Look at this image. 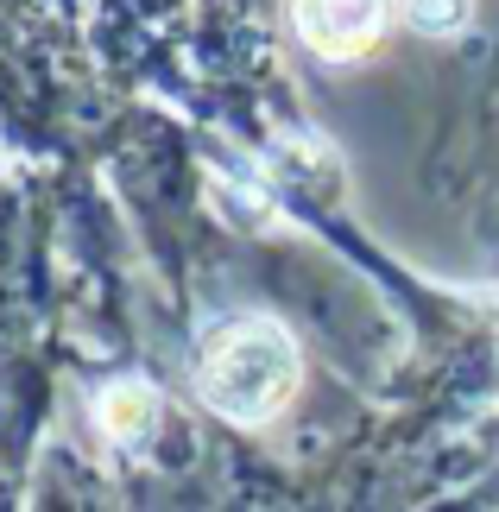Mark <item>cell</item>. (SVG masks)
Segmentation results:
<instances>
[{"label":"cell","mask_w":499,"mask_h":512,"mask_svg":"<svg viewBox=\"0 0 499 512\" xmlns=\"http://www.w3.org/2000/svg\"><path fill=\"white\" fill-rule=\"evenodd\" d=\"M203 399L234 424H266L297 392V342L266 317H228L209 329L203 361H196Z\"/></svg>","instance_id":"obj_1"},{"label":"cell","mask_w":499,"mask_h":512,"mask_svg":"<svg viewBox=\"0 0 499 512\" xmlns=\"http://www.w3.org/2000/svg\"><path fill=\"white\" fill-rule=\"evenodd\" d=\"M392 0H297V32L323 57H361L379 26H386Z\"/></svg>","instance_id":"obj_2"},{"label":"cell","mask_w":499,"mask_h":512,"mask_svg":"<svg viewBox=\"0 0 499 512\" xmlns=\"http://www.w3.org/2000/svg\"><path fill=\"white\" fill-rule=\"evenodd\" d=\"M152 392L139 386V380H127V386H114L108 399H102V424H108V437H121V443H133V437H146V424H152Z\"/></svg>","instance_id":"obj_3"}]
</instances>
